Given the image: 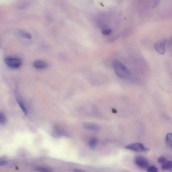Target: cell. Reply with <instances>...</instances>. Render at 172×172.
Returning <instances> with one entry per match:
<instances>
[{
    "label": "cell",
    "instance_id": "4",
    "mask_svg": "<svg viewBox=\"0 0 172 172\" xmlns=\"http://www.w3.org/2000/svg\"><path fill=\"white\" fill-rule=\"evenodd\" d=\"M134 162L136 166L142 169H146L149 166L148 161L142 156H137L134 159Z\"/></svg>",
    "mask_w": 172,
    "mask_h": 172
},
{
    "label": "cell",
    "instance_id": "14",
    "mask_svg": "<svg viewBox=\"0 0 172 172\" xmlns=\"http://www.w3.org/2000/svg\"><path fill=\"white\" fill-rule=\"evenodd\" d=\"M6 122V119L5 115L3 113L0 112V124L3 125Z\"/></svg>",
    "mask_w": 172,
    "mask_h": 172
},
{
    "label": "cell",
    "instance_id": "19",
    "mask_svg": "<svg viewBox=\"0 0 172 172\" xmlns=\"http://www.w3.org/2000/svg\"><path fill=\"white\" fill-rule=\"evenodd\" d=\"M74 172H85L84 171L82 170L76 169H75L74 170Z\"/></svg>",
    "mask_w": 172,
    "mask_h": 172
},
{
    "label": "cell",
    "instance_id": "3",
    "mask_svg": "<svg viewBox=\"0 0 172 172\" xmlns=\"http://www.w3.org/2000/svg\"><path fill=\"white\" fill-rule=\"evenodd\" d=\"M4 62L8 67L13 69L18 68L22 65V61L19 58L9 57L4 59Z\"/></svg>",
    "mask_w": 172,
    "mask_h": 172
},
{
    "label": "cell",
    "instance_id": "6",
    "mask_svg": "<svg viewBox=\"0 0 172 172\" xmlns=\"http://www.w3.org/2000/svg\"><path fill=\"white\" fill-rule=\"evenodd\" d=\"M33 65L36 68L38 69H45L48 66L46 63L40 61H36L34 62Z\"/></svg>",
    "mask_w": 172,
    "mask_h": 172
},
{
    "label": "cell",
    "instance_id": "13",
    "mask_svg": "<svg viewBox=\"0 0 172 172\" xmlns=\"http://www.w3.org/2000/svg\"><path fill=\"white\" fill-rule=\"evenodd\" d=\"M19 33L22 37L26 38L27 39H30L32 38V36L30 34L27 32L24 31H20Z\"/></svg>",
    "mask_w": 172,
    "mask_h": 172
},
{
    "label": "cell",
    "instance_id": "15",
    "mask_svg": "<svg viewBox=\"0 0 172 172\" xmlns=\"http://www.w3.org/2000/svg\"><path fill=\"white\" fill-rule=\"evenodd\" d=\"M147 169V172H158L157 167L154 166H149Z\"/></svg>",
    "mask_w": 172,
    "mask_h": 172
},
{
    "label": "cell",
    "instance_id": "12",
    "mask_svg": "<svg viewBox=\"0 0 172 172\" xmlns=\"http://www.w3.org/2000/svg\"><path fill=\"white\" fill-rule=\"evenodd\" d=\"M36 170L40 172H53L52 169L49 167H36Z\"/></svg>",
    "mask_w": 172,
    "mask_h": 172
},
{
    "label": "cell",
    "instance_id": "16",
    "mask_svg": "<svg viewBox=\"0 0 172 172\" xmlns=\"http://www.w3.org/2000/svg\"><path fill=\"white\" fill-rule=\"evenodd\" d=\"M167 160L166 158L164 156H161L158 159V161L160 164H163L166 163Z\"/></svg>",
    "mask_w": 172,
    "mask_h": 172
},
{
    "label": "cell",
    "instance_id": "11",
    "mask_svg": "<svg viewBox=\"0 0 172 172\" xmlns=\"http://www.w3.org/2000/svg\"><path fill=\"white\" fill-rule=\"evenodd\" d=\"M166 141L167 146L169 147L172 148V135L171 133H167L166 137Z\"/></svg>",
    "mask_w": 172,
    "mask_h": 172
},
{
    "label": "cell",
    "instance_id": "7",
    "mask_svg": "<svg viewBox=\"0 0 172 172\" xmlns=\"http://www.w3.org/2000/svg\"><path fill=\"white\" fill-rule=\"evenodd\" d=\"M84 127L92 130L98 131L100 129L99 127L97 124L91 123H85L83 124Z\"/></svg>",
    "mask_w": 172,
    "mask_h": 172
},
{
    "label": "cell",
    "instance_id": "17",
    "mask_svg": "<svg viewBox=\"0 0 172 172\" xmlns=\"http://www.w3.org/2000/svg\"><path fill=\"white\" fill-rule=\"evenodd\" d=\"M112 32V30L110 28H106L104 29L102 31V33L104 35H108Z\"/></svg>",
    "mask_w": 172,
    "mask_h": 172
},
{
    "label": "cell",
    "instance_id": "8",
    "mask_svg": "<svg viewBox=\"0 0 172 172\" xmlns=\"http://www.w3.org/2000/svg\"><path fill=\"white\" fill-rule=\"evenodd\" d=\"M172 168L171 161H167L166 163L162 165V169L164 171H171Z\"/></svg>",
    "mask_w": 172,
    "mask_h": 172
},
{
    "label": "cell",
    "instance_id": "10",
    "mask_svg": "<svg viewBox=\"0 0 172 172\" xmlns=\"http://www.w3.org/2000/svg\"><path fill=\"white\" fill-rule=\"evenodd\" d=\"M17 101L18 104L19 106L20 107L21 109L25 115H27V111L23 102L21 101V99L18 98H17Z\"/></svg>",
    "mask_w": 172,
    "mask_h": 172
},
{
    "label": "cell",
    "instance_id": "1",
    "mask_svg": "<svg viewBox=\"0 0 172 172\" xmlns=\"http://www.w3.org/2000/svg\"><path fill=\"white\" fill-rule=\"evenodd\" d=\"M112 66L115 73L120 78L128 79L131 75L130 72L125 66L121 62L115 61L112 63Z\"/></svg>",
    "mask_w": 172,
    "mask_h": 172
},
{
    "label": "cell",
    "instance_id": "9",
    "mask_svg": "<svg viewBox=\"0 0 172 172\" xmlns=\"http://www.w3.org/2000/svg\"><path fill=\"white\" fill-rule=\"evenodd\" d=\"M97 144H98V140L96 138H92L90 140L89 142V146L90 148L92 150H94L96 148Z\"/></svg>",
    "mask_w": 172,
    "mask_h": 172
},
{
    "label": "cell",
    "instance_id": "18",
    "mask_svg": "<svg viewBox=\"0 0 172 172\" xmlns=\"http://www.w3.org/2000/svg\"><path fill=\"white\" fill-rule=\"evenodd\" d=\"M8 161L4 159H0V166H4L7 164Z\"/></svg>",
    "mask_w": 172,
    "mask_h": 172
},
{
    "label": "cell",
    "instance_id": "5",
    "mask_svg": "<svg viewBox=\"0 0 172 172\" xmlns=\"http://www.w3.org/2000/svg\"><path fill=\"white\" fill-rule=\"evenodd\" d=\"M166 41L164 39L158 40L155 44V48L158 53L164 55L166 53Z\"/></svg>",
    "mask_w": 172,
    "mask_h": 172
},
{
    "label": "cell",
    "instance_id": "2",
    "mask_svg": "<svg viewBox=\"0 0 172 172\" xmlns=\"http://www.w3.org/2000/svg\"><path fill=\"white\" fill-rule=\"evenodd\" d=\"M127 150H130L137 152H146L149 149L144 145L140 142H135L128 144L125 147Z\"/></svg>",
    "mask_w": 172,
    "mask_h": 172
}]
</instances>
